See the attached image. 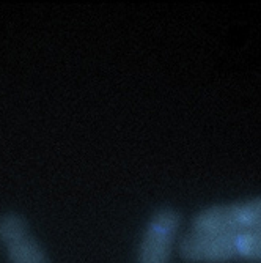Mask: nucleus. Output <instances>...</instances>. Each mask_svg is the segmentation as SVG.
Here are the masks:
<instances>
[{"mask_svg":"<svg viewBox=\"0 0 261 263\" xmlns=\"http://www.w3.org/2000/svg\"><path fill=\"white\" fill-rule=\"evenodd\" d=\"M192 230L202 233L261 230V196L243 202L208 206L194 216Z\"/></svg>","mask_w":261,"mask_h":263,"instance_id":"obj_1","label":"nucleus"},{"mask_svg":"<svg viewBox=\"0 0 261 263\" xmlns=\"http://www.w3.org/2000/svg\"><path fill=\"white\" fill-rule=\"evenodd\" d=\"M181 226L179 213L170 206L159 208L147 224L137 251V263H170L173 245Z\"/></svg>","mask_w":261,"mask_h":263,"instance_id":"obj_2","label":"nucleus"},{"mask_svg":"<svg viewBox=\"0 0 261 263\" xmlns=\"http://www.w3.org/2000/svg\"><path fill=\"white\" fill-rule=\"evenodd\" d=\"M179 254L189 263H225L234 260L233 233L191 232L179 243Z\"/></svg>","mask_w":261,"mask_h":263,"instance_id":"obj_3","label":"nucleus"},{"mask_svg":"<svg viewBox=\"0 0 261 263\" xmlns=\"http://www.w3.org/2000/svg\"><path fill=\"white\" fill-rule=\"evenodd\" d=\"M10 263H49L44 249L30 235H26L14 243L5 246Z\"/></svg>","mask_w":261,"mask_h":263,"instance_id":"obj_4","label":"nucleus"},{"mask_svg":"<svg viewBox=\"0 0 261 263\" xmlns=\"http://www.w3.org/2000/svg\"><path fill=\"white\" fill-rule=\"evenodd\" d=\"M234 258L261 261V230L233 233Z\"/></svg>","mask_w":261,"mask_h":263,"instance_id":"obj_5","label":"nucleus"},{"mask_svg":"<svg viewBox=\"0 0 261 263\" xmlns=\"http://www.w3.org/2000/svg\"><path fill=\"white\" fill-rule=\"evenodd\" d=\"M29 235L27 224L17 213H5L0 216V243L8 246L19 238Z\"/></svg>","mask_w":261,"mask_h":263,"instance_id":"obj_6","label":"nucleus"}]
</instances>
